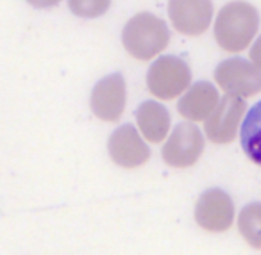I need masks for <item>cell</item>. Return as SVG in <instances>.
Wrapping results in <instances>:
<instances>
[{"instance_id":"6da1fadb","label":"cell","mask_w":261,"mask_h":255,"mask_svg":"<svg viewBox=\"0 0 261 255\" xmlns=\"http://www.w3.org/2000/svg\"><path fill=\"white\" fill-rule=\"evenodd\" d=\"M259 29L257 9L249 2L232 0L220 9L215 20V40L225 52H242L252 43Z\"/></svg>"},{"instance_id":"7a4b0ae2","label":"cell","mask_w":261,"mask_h":255,"mask_svg":"<svg viewBox=\"0 0 261 255\" xmlns=\"http://www.w3.org/2000/svg\"><path fill=\"white\" fill-rule=\"evenodd\" d=\"M170 43V31L167 23L152 13H138L125 23L122 45L130 58L138 61L154 59Z\"/></svg>"},{"instance_id":"3957f363","label":"cell","mask_w":261,"mask_h":255,"mask_svg":"<svg viewBox=\"0 0 261 255\" xmlns=\"http://www.w3.org/2000/svg\"><path fill=\"white\" fill-rule=\"evenodd\" d=\"M190 66L174 55L158 58L147 73V88L158 100H174L190 90Z\"/></svg>"},{"instance_id":"277c9868","label":"cell","mask_w":261,"mask_h":255,"mask_svg":"<svg viewBox=\"0 0 261 255\" xmlns=\"http://www.w3.org/2000/svg\"><path fill=\"white\" fill-rule=\"evenodd\" d=\"M215 80L225 95L238 98L254 97L261 91V70L242 58L222 61L215 70Z\"/></svg>"},{"instance_id":"5b68a950","label":"cell","mask_w":261,"mask_h":255,"mask_svg":"<svg viewBox=\"0 0 261 255\" xmlns=\"http://www.w3.org/2000/svg\"><path fill=\"white\" fill-rule=\"evenodd\" d=\"M204 152V137L193 123H179L163 145L161 157L172 168H190Z\"/></svg>"},{"instance_id":"8992f818","label":"cell","mask_w":261,"mask_h":255,"mask_svg":"<svg viewBox=\"0 0 261 255\" xmlns=\"http://www.w3.org/2000/svg\"><path fill=\"white\" fill-rule=\"evenodd\" d=\"M234 219V204L222 189H207L195 205V221L206 232H225Z\"/></svg>"},{"instance_id":"52a82bcc","label":"cell","mask_w":261,"mask_h":255,"mask_svg":"<svg viewBox=\"0 0 261 255\" xmlns=\"http://www.w3.org/2000/svg\"><path fill=\"white\" fill-rule=\"evenodd\" d=\"M245 100L232 95H225L220 98L217 109L210 115L204 123V130L210 141L217 145H229L236 137L240 129V122L245 115Z\"/></svg>"},{"instance_id":"ba28073f","label":"cell","mask_w":261,"mask_h":255,"mask_svg":"<svg viewBox=\"0 0 261 255\" xmlns=\"http://www.w3.org/2000/svg\"><path fill=\"white\" fill-rule=\"evenodd\" d=\"M168 16L179 34L200 36L211 25V0H168Z\"/></svg>"},{"instance_id":"9c48e42d","label":"cell","mask_w":261,"mask_h":255,"mask_svg":"<svg viewBox=\"0 0 261 255\" xmlns=\"http://www.w3.org/2000/svg\"><path fill=\"white\" fill-rule=\"evenodd\" d=\"M90 105L102 122H118L125 109V80L120 73H111L98 80L91 91Z\"/></svg>"},{"instance_id":"30bf717a","label":"cell","mask_w":261,"mask_h":255,"mask_svg":"<svg viewBox=\"0 0 261 255\" xmlns=\"http://www.w3.org/2000/svg\"><path fill=\"white\" fill-rule=\"evenodd\" d=\"M109 155L113 162L125 169H135L143 166L150 159V150L138 130L133 125H122L109 136L108 141Z\"/></svg>"},{"instance_id":"8fae6325","label":"cell","mask_w":261,"mask_h":255,"mask_svg":"<svg viewBox=\"0 0 261 255\" xmlns=\"http://www.w3.org/2000/svg\"><path fill=\"white\" fill-rule=\"evenodd\" d=\"M218 102V91L210 82H195L190 86V90L181 97L177 104V111L182 118L190 122H202L210 118L211 112L217 109Z\"/></svg>"},{"instance_id":"7c38bea8","label":"cell","mask_w":261,"mask_h":255,"mask_svg":"<svg viewBox=\"0 0 261 255\" xmlns=\"http://www.w3.org/2000/svg\"><path fill=\"white\" fill-rule=\"evenodd\" d=\"M138 129L149 143H161L170 130V115L167 107L154 100H147L140 104L136 111Z\"/></svg>"},{"instance_id":"4fadbf2b","label":"cell","mask_w":261,"mask_h":255,"mask_svg":"<svg viewBox=\"0 0 261 255\" xmlns=\"http://www.w3.org/2000/svg\"><path fill=\"white\" fill-rule=\"evenodd\" d=\"M240 139L247 157L261 166V100L243 118Z\"/></svg>"},{"instance_id":"5bb4252c","label":"cell","mask_w":261,"mask_h":255,"mask_svg":"<svg viewBox=\"0 0 261 255\" xmlns=\"http://www.w3.org/2000/svg\"><path fill=\"white\" fill-rule=\"evenodd\" d=\"M238 230L242 237L256 250H261V204H249L238 216Z\"/></svg>"},{"instance_id":"9a60e30c","label":"cell","mask_w":261,"mask_h":255,"mask_svg":"<svg viewBox=\"0 0 261 255\" xmlns=\"http://www.w3.org/2000/svg\"><path fill=\"white\" fill-rule=\"evenodd\" d=\"M111 0H68V8L79 18H98L106 15Z\"/></svg>"},{"instance_id":"2e32d148","label":"cell","mask_w":261,"mask_h":255,"mask_svg":"<svg viewBox=\"0 0 261 255\" xmlns=\"http://www.w3.org/2000/svg\"><path fill=\"white\" fill-rule=\"evenodd\" d=\"M249 58H250V61H252L254 65L261 70V36L252 43V48H250Z\"/></svg>"},{"instance_id":"e0dca14e","label":"cell","mask_w":261,"mask_h":255,"mask_svg":"<svg viewBox=\"0 0 261 255\" xmlns=\"http://www.w3.org/2000/svg\"><path fill=\"white\" fill-rule=\"evenodd\" d=\"M27 2L38 9H47V8H54V6H58L61 0H27Z\"/></svg>"}]
</instances>
